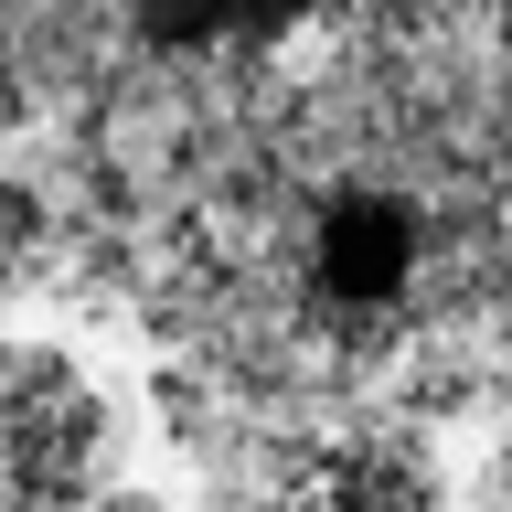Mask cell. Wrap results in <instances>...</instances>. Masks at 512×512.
Returning <instances> with one entry per match:
<instances>
[{
  "label": "cell",
  "mask_w": 512,
  "mask_h": 512,
  "mask_svg": "<svg viewBox=\"0 0 512 512\" xmlns=\"http://www.w3.org/2000/svg\"><path fill=\"white\" fill-rule=\"evenodd\" d=\"M459 0H0V118H182L288 128L395 96L384 75L438 43Z\"/></svg>",
  "instance_id": "6da1fadb"
},
{
  "label": "cell",
  "mask_w": 512,
  "mask_h": 512,
  "mask_svg": "<svg viewBox=\"0 0 512 512\" xmlns=\"http://www.w3.org/2000/svg\"><path fill=\"white\" fill-rule=\"evenodd\" d=\"M267 512H438V470L395 438H342L320 459H299Z\"/></svg>",
  "instance_id": "3957f363"
},
{
  "label": "cell",
  "mask_w": 512,
  "mask_h": 512,
  "mask_svg": "<svg viewBox=\"0 0 512 512\" xmlns=\"http://www.w3.org/2000/svg\"><path fill=\"white\" fill-rule=\"evenodd\" d=\"M43 235H54V214H43V192L32 182H0V288L32 278V256H43Z\"/></svg>",
  "instance_id": "277c9868"
},
{
  "label": "cell",
  "mask_w": 512,
  "mask_h": 512,
  "mask_svg": "<svg viewBox=\"0 0 512 512\" xmlns=\"http://www.w3.org/2000/svg\"><path fill=\"white\" fill-rule=\"evenodd\" d=\"M491 22H502V75H512V0H491Z\"/></svg>",
  "instance_id": "8992f818"
},
{
  "label": "cell",
  "mask_w": 512,
  "mask_h": 512,
  "mask_svg": "<svg viewBox=\"0 0 512 512\" xmlns=\"http://www.w3.org/2000/svg\"><path fill=\"white\" fill-rule=\"evenodd\" d=\"M107 480V395L75 352L0 342V512H86Z\"/></svg>",
  "instance_id": "7a4b0ae2"
},
{
  "label": "cell",
  "mask_w": 512,
  "mask_h": 512,
  "mask_svg": "<svg viewBox=\"0 0 512 512\" xmlns=\"http://www.w3.org/2000/svg\"><path fill=\"white\" fill-rule=\"evenodd\" d=\"M96 512H171L160 491H96Z\"/></svg>",
  "instance_id": "5b68a950"
}]
</instances>
